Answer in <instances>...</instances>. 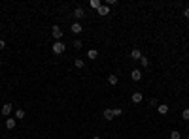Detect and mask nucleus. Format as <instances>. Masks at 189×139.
Here are the masks:
<instances>
[{"label": "nucleus", "mask_w": 189, "mask_h": 139, "mask_svg": "<svg viewBox=\"0 0 189 139\" xmlns=\"http://www.w3.org/2000/svg\"><path fill=\"white\" fill-rule=\"evenodd\" d=\"M53 53H55V55L64 53V43H63V41H55V43H53Z\"/></svg>", "instance_id": "nucleus-1"}, {"label": "nucleus", "mask_w": 189, "mask_h": 139, "mask_svg": "<svg viewBox=\"0 0 189 139\" xmlns=\"http://www.w3.org/2000/svg\"><path fill=\"white\" fill-rule=\"evenodd\" d=\"M51 34H53V38H55V39H61V38H63V30H61V26L55 25L53 28H51Z\"/></svg>", "instance_id": "nucleus-2"}, {"label": "nucleus", "mask_w": 189, "mask_h": 139, "mask_svg": "<svg viewBox=\"0 0 189 139\" xmlns=\"http://www.w3.org/2000/svg\"><path fill=\"white\" fill-rule=\"evenodd\" d=\"M11 111H13V105H11V104H6L2 107V115H4V117H10Z\"/></svg>", "instance_id": "nucleus-3"}, {"label": "nucleus", "mask_w": 189, "mask_h": 139, "mask_svg": "<svg viewBox=\"0 0 189 139\" xmlns=\"http://www.w3.org/2000/svg\"><path fill=\"white\" fill-rule=\"evenodd\" d=\"M131 79H132V81H140V79H142L140 70H132V71H131Z\"/></svg>", "instance_id": "nucleus-4"}, {"label": "nucleus", "mask_w": 189, "mask_h": 139, "mask_svg": "<svg viewBox=\"0 0 189 139\" xmlns=\"http://www.w3.org/2000/svg\"><path fill=\"white\" fill-rule=\"evenodd\" d=\"M74 17L76 19H83V17H85V11H83L82 8H76V10H74Z\"/></svg>", "instance_id": "nucleus-5"}, {"label": "nucleus", "mask_w": 189, "mask_h": 139, "mask_svg": "<svg viewBox=\"0 0 189 139\" xmlns=\"http://www.w3.org/2000/svg\"><path fill=\"white\" fill-rule=\"evenodd\" d=\"M15 120H17V118H10V117H8L6 118V128L8 130H13L15 128Z\"/></svg>", "instance_id": "nucleus-6"}, {"label": "nucleus", "mask_w": 189, "mask_h": 139, "mask_svg": "<svg viewBox=\"0 0 189 139\" xmlns=\"http://www.w3.org/2000/svg\"><path fill=\"white\" fill-rule=\"evenodd\" d=\"M70 30H72V32H74V34H82V25H79V23H74V25H72L70 26Z\"/></svg>", "instance_id": "nucleus-7"}, {"label": "nucleus", "mask_w": 189, "mask_h": 139, "mask_svg": "<svg viewBox=\"0 0 189 139\" xmlns=\"http://www.w3.org/2000/svg\"><path fill=\"white\" fill-rule=\"evenodd\" d=\"M96 11H98V15H108L110 13V6H100Z\"/></svg>", "instance_id": "nucleus-8"}, {"label": "nucleus", "mask_w": 189, "mask_h": 139, "mask_svg": "<svg viewBox=\"0 0 189 139\" xmlns=\"http://www.w3.org/2000/svg\"><path fill=\"white\" fill-rule=\"evenodd\" d=\"M108 83H110L112 86H115L119 83V77H117V75H110V77H108Z\"/></svg>", "instance_id": "nucleus-9"}, {"label": "nucleus", "mask_w": 189, "mask_h": 139, "mask_svg": "<svg viewBox=\"0 0 189 139\" xmlns=\"http://www.w3.org/2000/svg\"><path fill=\"white\" fill-rule=\"evenodd\" d=\"M25 109H17L15 111V118H17V120H23V118H25Z\"/></svg>", "instance_id": "nucleus-10"}, {"label": "nucleus", "mask_w": 189, "mask_h": 139, "mask_svg": "<svg viewBox=\"0 0 189 139\" xmlns=\"http://www.w3.org/2000/svg\"><path fill=\"white\" fill-rule=\"evenodd\" d=\"M131 57L134 58V60H138V58H142V53H140V49H132V51H131Z\"/></svg>", "instance_id": "nucleus-11"}, {"label": "nucleus", "mask_w": 189, "mask_h": 139, "mask_svg": "<svg viewBox=\"0 0 189 139\" xmlns=\"http://www.w3.org/2000/svg\"><path fill=\"white\" fill-rule=\"evenodd\" d=\"M131 100L134 102V104H140V102H142V94H140V92H134V94H132V98H131Z\"/></svg>", "instance_id": "nucleus-12"}, {"label": "nucleus", "mask_w": 189, "mask_h": 139, "mask_svg": "<svg viewBox=\"0 0 189 139\" xmlns=\"http://www.w3.org/2000/svg\"><path fill=\"white\" fill-rule=\"evenodd\" d=\"M89 6L93 8V10H98V8L102 6V4H100V0H91V2H89Z\"/></svg>", "instance_id": "nucleus-13"}, {"label": "nucleus", "mask_w": 189, "mask_h": 139, "mask_svg": "<svg viewBox=\"0 0 189 139\" xmlns=\"http://www.w3.org/2000/svg\"><path fill=\"white\" fill-rule=\"evenodd\" d=\"M87 57H89V58H96V57H98V51H96V49H89V51H87Z\"/></svg>", "instance_id": "nucleus-14"}, {"label": "nucleus", "mask_w": 189, "mask_h": 139, "mask_svg": "<svg viewBox=\"0 0 189 139\" xmlns=\"http://www.w3.org/2000/svg\"><path fill=\"white\" fill-rule=\"evenodd\" d=\"M104 118H106V120H112V118H114V113H112V109H106V111H104Z\"/></svg>", "instance_id": "nucleus-15"}, {"label": "nucleus", "mask_w": 189, "mask_h": 139, "mask_svg": "<svg viewBox=\"0 0 189 139\" xmlns=\"http://www.w3.org/2000/svg\"><path fill=\"white\" fill-rule=\"evenodd\" d=\"M157 109H159L161 115H167L168 113V105H157Z\"/></svg>", "instance_id": "nucleus-16"}, {"label": "nucleus", "mask_w": 189, "mask_h": 139, "mask_svg": "<svg viewBox=\"0 0 189 139\" xmlns=\"http://www.w3.org/2000/svg\"><path fill=\"white\" fill-rule=\"evenodd\" d=\"M74 66H76V68H83V66H85V62H83L82 58H76V60H74Z\"/></svg>", "instance_id": "nucleus-17"}, {"label": "nucleus", "mask_w": 189, "mask_h": 139, "mask_svg": "<svg viewBox=\"0 0 189 139\" xmlns=\"http://www.w3.org/2000/svg\"><path fill=\"white\" fill-rule=\"evenodd\" d=\"M112 113H114V117H119L123 111H121V107H115V109H112Z\"/></svg>", "instance_id": "nucleus-18"}, {"label": "nucleus", "mask_w": 189, "mask_h": 139, "mask_svg": "<svg viewBox=\"0 0 189 139\" xmlns=\"http://www.w3.org/2000/svg\"><path fill=\"white\" fill-rule=\"evenodd\" d=\"M140 62H142V66H144V68H148V66H150V60H148L146 57H142V58H140Z\"/></svg>", "instance_id": "nucleus-19"}, {"label": "nucleus", "mask_w": 189, "mask_h": 139, "mask_svg": "<svg viewBox=\"0 0 189 139\" xmlns=\"http://www.w3.org/2000/svg\"><path fill=\"white\" fill-rule=\"evenodd\" d=\"M170 139H180V132H170Z\"/></svg>", "instance_id": "nucleus-20"}, {"label": "nucleus", "mask_w": 189, "mask_h": 139, "mask_svg": "<svg viewBox=\"0 0 189 139\" xmlns=\"http://www.w3.org/2000/svg\"><path fill=\"white\" fill-rule=\"evenodd\" d=\"M72 45H74L76 49H82V41H79V39H74V43H72Z\"/></svg>", "instance_id": "nucleus-21"}, {"label": "nucleus", "mask_w": 189, "mask_h": 139, "mask_svg": "<svg viewBox=\"0 0 189 139\" xmlns=\"http://www.w3.org/2000/svg\"><path fill=\"white\" fill-rule=\"evenodd\" d=\"M182 117L185 118V120H189V109H183V113H182Z\"/></svg>", "instance_id": "nucleus-22"}, {"label": "nucleus", "mask_w": 189, "mask_h": 139, "mask_svg": "<svg viewBox=\"0 0 189 139\" xmlns=\"http://www.w3.org/2000/svg\"><path fill=\"white\" fill-rule=\"evenodd\" d=\"M150 105H153V107H157V100H155V98H151V100H150Z\"/></svg>", "instance_id": "nucleus-23"}, {"label": "nucleus", "mask_w": 189, "mask_h": 139, "mask_svg": "<svg viewBox=\"0 0 189 139\" xmlns=\"http://www.w3.org/2000/svg\"><path fill=\"white\" fill-rule=\"evenodd\" d=\"M2 49H6V41H4V39H0V51Z\"/></svg>", "instance_id": "nucleus-24"}, {"label": "nucleus", "mask_w": 189, "mask_h": 139, "mask_svg": "<svg viewBox=\"0 0 189 139\" xmlns=\"http://www.w3.org/2000/svg\"><path fill=\"white\" fill-rule=\"evenodd\" d=\"M183 15H185V19H189V8H185V10H183Z\"/></svg>", "instance_id": "nucleus-25"}, {"label": "nucleus", "mask_w": 189, "mask_h": 139, "mask_svg": "<svg viewBox=\"0 0 189 139\" xmlns=\"http://www.w3.org/2000/svg\"><path fill=\"white\" fill-rule=\"evenodd\" d=\"M93 139H100V137H98V136H95V137H93Z\"/></svg>", "instance_id": "nucleus-26"}, {"label": "nucleus", "mask_w": 189, "mask_h": 139, "mask_svg": "<svg viewBox=\"0 0 189 139\" xmlns=\"http://www.w3.org/2000/svg\"><path fill=\"white\" fill-rule=\"evenodd\" d=\"M187 139H189V136H187Z\"/></svg>", "instance_id": "nucleus-27"}, {"label": "nucleus", "mask_w": 189, "mask_h": 139, "mask_svg": "<svg viewBox=\"0 0 189 139\" xmlns=\"http://www.w3.org/2000/svg\"><path fill=\"white\" fill-rule=\"evenodd\" d=\"M187 28H189V26H187Z\"/></svg>", "instance_id": "nucleus-28"}]
</instances>
